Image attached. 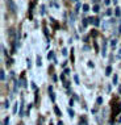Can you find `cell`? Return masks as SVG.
Listing matches in <instances>:
<instances>
[{
    "instance_id": "ac0fdd59",
    "label": "cell",
    "mask_w": 121,
    "mask_h": 125,
    "mask_svg": "<svg viewBox=\"0 0 121 125\" xmlns=\"http://www.w3.org/2000/svg\"><path fill=\"white\" fill-rule=\"evenodd\" d=\"M107 15L111 16V15H112V11H111V9H108V11H107Z\"/></svg>"
},
{
    "instance_id": "603a6c76",
    "label": "cell",
    "mask_w": 121,
    "mask_h": 125,
    "mask_svg": "<svg viewBox=\"0 0 121 125\" xmlns=\"http://www.w3.org/2000/svg\"><path fill=\"white\" fill-rule=\"evenodd\" d=\"M74 1H78V0H74Z\"/></svg>"
},
{
    "instance_id": "9c48e42d",
    "label": "cell",
    "mask_w": 121,
    "mask_h": 125,
    "mask_svg": "<svg viewBox=\"0 0 121 125\" xmlns=\"http://www.w3.org/2000/svg\"><path fill=\"white\" fill-rule=\"evenodd\" d=\"M69 115H70V117H72V116H74V111H72V109H70V108H69Z\"/></svg>"
},
{
    "instance_id": "ba28073f",
    "label": "cell",
    "mask_w": 121,
    "mask_h": 125,
    "mask_svg": "<svg viewBox=\"0 0 121 125\" xmlns=\"http://www.w3.org/2000/svg\"><path fill=\"white\" fill-rule=\"evenodd\" d=\"M37 66H41V58L37 57Z\"/></svg>"
},
{
    "instance_id": "44dd1931",
    "label": "cell",
    "mask_w": 121,
    "mask_h": 125,
    "mask_svg": "<svg viewBox=\"0 0 121 125\" xmlns=\"http://www.w3.org/2000/svg\"><path fill=\"white\" fill-rule=\"evenodd\" d=\"M104 3H105V4H107V5H108V4H109V3H111V0H104Z\"/></svg>"
},
{
    "instance_id": "30bf717a",
    "label": "cell",
    "mask_w": 121,
    "mask_h": 125,
    "mask_svg": "<svg viewBox=\"0 0 121 125\" xmlns=\"http://www.w3.org/2000/svg\"><path fill=\"white\" fill-rule=\"evenodd\" d=\"M93 11H95V12H99V11H100L99 5H95V7H93Z\"/></svg>"
},
{
    "instance_id": "7c38bea8",
    "label": "cell",
    "mask_w": 121,
    "mask_h": 125,
    "mask_svg": "<svg viewBox=\"0 0 121 125\" xmlns=\"http://www.w3.org/2000/svg\"><path fill=\"white\" fill-rule=\"evenodd\" d=\"M116 83H117V75L113 76V84H116Z\"/></svg>"
},
{
    "instance_id": "8fae6325",
    "label": "cell",
    "mask_w": 121,
    "mask_h": 125,
    "mask_svg": "<svg viewBox=\"0 0 121 125\" xmlns=\"http://www.w3.org/2000/svg\"><path fill=\"white\" fill-rule=\"evenodd\" d=\"M1 80H3V82L5 80V74H4V71H1Z\"/></svg>"
},
{
    "instance_id": "9a60e30c",
    "label": "cell",
    "mask_w": 121,
    "mask_h": 125,
    "mask_svg": "<svg viewBox=\"0 0 121 125\" xmlns=\"http://www.w3.org/2000/svg\"><path fill=\"white\" fill-rule=\"evenodd\" d=\"M8 123H9V120H8V119H5V120H4V123H3V125H8Z\"/></svg>"
},
{
    "instance_id": "7a4b0ae2",
    "label": "cell",
    "mask_w": 121,
    "mask_h": 125,
    "mask_svg": "<svg viewBox=\"0 0 121 125\" xmlns=\"http://www.w3.org/2000/svg\"><path fill=\"white\" fill-rule=\"evenodd\" d=\"M83 11H84V12H88V11H90V5H88V4H84V5H83Z\"/></svg>"
},
{
    "instance_id": "277c9868",
    "label": "cell",
    "mask_w": 121,
    "mask_h": 125,
    "mask_svg": "<svg viewBox=\"0 0 121 125\" xmlns=\"http://www.w3.org/2000/svg\"><path fill=\"white\" fill-rule=\"evenodd\" d=\"M111 71H112V69H111V66H108V67H107V75H111Z\"/></svg>"
},
{
    "instance_id": "2e32d148",
    "label": "cell",
    "mask_w": 121,
    "mask_h": 125,
    "mask_svg": "<svg viewBox=\"0 0 121 125\" xmlns=\"http://www.w3.org/2000/svg\"><path fill=\"white\" fill-rule=\"evenodd\" d=\"M53 57H54V55H53V53H49V54H48V58H49V59L53 58Z\"/></svg>"
},
{
    "instance_id": "d6986e66",
    "label": "cell",
    "mask_w": 121,
    "mask_h": 125,
    "mask_svg": "<svg viewBox=\"0 0 121 125\" xmlns=\"http://www.w3.org/2000/svg\"><path fill=\"white\" fill-rule=\"evenodd\" d=\"M62 54H63V55H66V54H67V50L63 49V50H62Z\"/></svg>"
},
{
    "instance_id": "5bb4252c",
    "label": "cell",
    "mask_w": 121,
    "mask_h": 125,
    "mask_svg": "<svg viewBox=\"0 0 121 125\" xmlns=\"http://www.w3.org/2000/svg\"><path fill=\"white\" fill-rule=\"evenodd\" d=\"M116 43H117V41H116V40H112V42H111V45H112V46H115Z\"/></svg>"
},
{
    "instance_id": "8992f818",
    "label": "cell",
    "mask_w": 121,
    "mask_h": 125,
    "mask_svg": "<svg viewBox=\"0 0 121 125\" xmlns=\"http://www.w3.org/2000/svg\"><path fill=\"white\" fill-rule=\"evenodd\" d=\"M54 111H55V113L58 115V116H60V111L58 109V107H55V108H54Z\"/></svg>"
},
{
    "instance_id": "e0dca14e",
    "label": "cell",
    "mask_w": 121,
    "mask_h": 125,
    "mask_svg": "<svg viewBox=\"0 0 121 125\" xmlns=\"http://www.w3.org/2000/svg\"><path fill=\"white\" fill-rule=\"evenodd\" d=\"M4 107H5V108H8V107H9V103H8V100H7L5 103H4Z\"/></svg>"
},
{
    "instance_id": "5b68a950",
    "label": "cell",
    "mask_w": 121,
    "mask_h": 125,
    "mask_svg": "<svg viewBox=\"0 0 121 125\" xmlns=\"http://www.w3.org/2000/svg\"><path fill=\"white\" fill-rule=\"evenodd\" d=\"M116 16H117V17H120V16H121V11L119 8H116Z\"/></svg>"
},
{
    "instance_id": "3957f363",
    "label": "cell",
    "mask_w": 121,
    "mask_h": 125,
    "mask_svg": "<svg viewBox=\"0 0 121 125\" xmlns=\"http://www.w3.org/2000/svg\"><path fill=\"white\" fill-rule=\"evenodd\" d=\"M99 24H100L99 19H93V25H96V26H97V25H99Z\"/></svg>"
},
{
    "instance_id": "ffe728a7",
    "label": "cell",
    "mask_w": 121,
    "mask_h": 125,
    "mask_svg": "<svg viewBox=\"0 0 121 125\" xmlns=\"http://www.w3.org/2000/svg\"><path fill=\"white\" fill-rule=\"evenodd\" d=\"M50 97H51V100L54 101V99H55V97H54V94H50Z\"/></svg>"
},
{
    "instance_id": "52a82bcc",
    "label": "cell",
    "mask_w": 121,
    "mask_h": 125,
    "mask_svg": "<svg viewBox=\"0 0 121 125\" xmlns=\"http://www.w3.org/2000/svg\"><path fill=\"white\" fill-rule=\"evenodd\" d=\"M96 103H97V104H99V105H100V104H101V103H103V99H101V97H97V100H96Z\"/></svg>"
},
{
    "instance_id": "4fadbf2b",
    "label": "cell",
    "mask_w": 121,
    "mask_h": 125,
    "mask_svg": "<svg viewBox=\"0 0 121 125\" xmlns=\"http://www.w3.org/2000/svg\"><path fill=\"white\" fill-rule=\"evenodd\" d=\"M74 79H75V82H76V83H79V76H78V75L74 76Z\"/></svg>"
},
{
    "instance_id": "6da1fadb",
    "label": "cell",
    "mask_w": 121,
    "mask_h": 125,
    "mask_svg": "<svg viewBox=\"0 0 121 125\" xmlns=\"http://www.w3.org/2000/svg\"><path fill=\"white\" fill-rule=\"evenodd\" d=\"M7 5H8V8L11 9L12 12H16V5H15V3H13L12 0H7Z\"/></svg>"
},
{
    "instance_id": "7402d4cb",
    "label": "cell",
    "mask_w": 121,
    "mask_h": 125,
    "mask_svg": "<svg viewBox=\"0 0 121 125\" xmlns=\"http://www.w3.org/2000/svg\"><path fill=\"white\" fill-rule=\"evenodd\" d=\"M119 54H120V55H121V48H120V52H119Z\"/></svg>"
}]
</instances>
